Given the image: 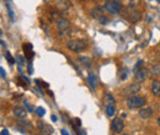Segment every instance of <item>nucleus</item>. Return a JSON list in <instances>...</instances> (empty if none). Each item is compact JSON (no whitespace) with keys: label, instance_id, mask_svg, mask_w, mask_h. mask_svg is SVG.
<instances>
[{"label":"nucleus","instance_id":"1","mask_svg":"<svg viewBox=\"0 0 160 135\" xmlns=\"http://www.w3.org/2000/svg\"><path fill=\"white\" fill-rule=\"evenodd\" d=\"M145 103H147L145 98L142 96H137V95L128 96L126 99V104L128 109H140L142 107L145 106Z\"/></svg>","mask_w":160,"mask_h":135},{"label":"nucleus","instance_id":"2","mask_svg":"<svg viewBox=\"0 0 160 135\" xmlns=\"http://www.w3.org/2000/svg\"><path fill=\"white\" fill-rule=\"evenodd\" d=\"M123 16L129 22H138L142 19V12H140L139 7H133V6L128 5L127 7H124Z\"/></svg>","mask_w":160,"mask_h":135},{"label":"nucleus","instance_id":"3","mask_svg":"<svg viewBox=\"0 0 160 135\" xmlns=\"http://www.w3.org/2000/svg\"><path fill=\"white\" fill-rule=\"evenodd\" d=\"M67 48L72 52L79 53V52H82L88 48V43L84 39H70L67 44Z\"/></svg>","mask_w":160,"mask_h":135},{"label":"nucleus","instance_id":"4","mask_svg":"<svg viewBox=\"0 0 160 135\" xmlns=\"http://www.w3.org/2000/svg\"><path fill=\"white\" fill-rule=\"evenodd\" d=\"M111 15H117L120 14L121 10H122V4H121L118 0H111V1H107L105 4V7Z\"/></svg>","mask_w":160,"mask_h":135},{"label":"nucleus","instance_id":"5","mask_svg":"<svg viewBox=\"0 0 160 135\" xmlns=\"http://www.w3.org/2000/svg\"><path fill=\"white\" fill-rule=\"evenodd\" d=\"M140 90H142V86H140L139 82H133V84H131V85H128L127 87L123 89L122 95L126 97L133 96V95H138V92H139Z\"/></svg>","mask_w":160,"mask_h":135},{"label":"nucleus","instance_id":"6","mask_svg":"<svg viewBox=\"0 0 160 135\" xmlns=\"http://www.w3.org/2000/svg\"><path fill=\"white\" fill-rule=\"evenodd\" d=\"M124 129V123H123V119L120 117H115L112 119V123H111V130L112 133L115 134H121Z\"/></svg>","mask_w":160,"mask_h":135},{"label":"nucleus","instance_id":"7","mask_svg":"<svg viewBox=\"0 0 160 135\" xmlns=\"http://www.w3.org/2000/svg\"><path fill=\"white\" fill-rule=\"evenodd\" d=\"M56 26H57L58 31L60 32V35H63V33H65V31L69 30L70 21L68 19H65V17H58V19L56 20Z\"/></svg>","mask_w":160,"mask_h":135},{"label":"nucleus","instance_id":"8","mask_svg":"<svg viewBox=\"0 0 160 135\" xmlns=\"http://www.w3.org/2000/svg\"><path fill=\"white\" fill-rule=\"evenodd\" d=\"M147 77H148V71H147V69L140 68V69H137V70H136V73H134V81H136V82L142 84L143 81L147 80Z\"/></svg>","mask_w":160,"mask_h":135},{"label":"nucleus","instance_id":"9","mask_svg":"<svg viewBox=\"0 0 160 135\" xmlns=\"http://www.w3.org/2000/svg\"><path fill=\"white\" fill-rule=\"evenodd\" d=\"M54 6L56 9L60 11V12H64L67 10H69L70 7V1L69 0H54Z\"/></svg>","mask_w":160,"mask_h":135},{"label":"nucleus","instance_id":"10","mask_svg":"<svg viewBox=\"0 0 160 135\" xmlns=\"http://www.w3.org/2000/svg\"><path fill=\"white\" fill-rule=\"evenodd\" d=\"M22 49H23V54H25V58L27 59L28 61H31V60L33 59V55H35L32 44H30V43H23V46H22Z\"/></svg>","mask_w":160,"mask_h":135},{"label":"nucleus","instance_id":"11","mask_svg":"<svg viewBox=\"0 0 160 135\" xmlns=\"http://www.w3.org/2000/svg\"><path fill=\"white\" fill-rule=\"evenodd\" d=\"M37 127H38V129H40V132L42 134L44 135H49V134H53L54 133V129L51 127V125H48L47 123H44V122H38L37 123Z\"/></svg>","mask_w":160,"mask_h":135},{"label":"nucleus","instance_id":"12","mask_svg":"<svg viewBox=\"0 0 160 135\" xmlns=\"http://www.w3.org/2000/svg\"><path fill=\"white\" fill-rule=\"evenodd\" d=\"M103 14H105V12H103V7H101V6H95V7L91 9V11H90V16L95 20L100 19Z\"/></svg>","mask_w":160,"mask_h":135},{"label":"nucleus","instance_id":"13","mask_svg":"<svg viewBox=\"0 0 160 135\" xmlns=\"http://www.w3.org/2000/svg\"><path fill=\"white\" fill-rule=\"evenodd\" d=\"M139 116L143 119H149L154 116V111H153V108H143L142 107L139 111Z\"/></svg>","mask_w":160,"mask_h":135},{"label":"nucleus","instance_id":"14","mask_svg":"<svg viewBox=\"0 0 160 135\" xmlns=\"http://www.w3.org/2000/svg\"><path fill=\"white\" fill-rule=\"evenodd\" d=\"M150 90H152V94H153L154 96H157V97L160 96V81L159 80H154V81L152 82Z\"/></svg>","mask_w":160,"mask_h":135},{"label":"nucleus","instance_id":"15","mask_svg":"<svg viewBox=\"0 0 160 135\" xmlns=\"http://www.w3.org/2000/svg\"><path fill=\"white\" fill-rule=\"evenodd\" d=\"M12 113H14V116L16 117L18 119H22V118L26 117V109L23 107H15Z\"/></svg>","mask_w":160,"mask_h":135},{"label":"nucleus","instance_id":"16","mask_svg":"<svg viewBox=\"0 0 160 135\" xmlns=\"http://www.w3.org/2000/svg\"><path fill=\"white\" fill-rule=\"evenodd\" d=\"M80 64H82L85 68H91L92 66V60L89 58V57H84V55H81L78 58Z\"/></svg>","mask_w":160,"mask_h":135},{"label":"nucleus","instance_id":"17","mask_svg":"<svg viewBox=\"0 0 160 135\" xmlns=\"http://www.w3.org/2000/svg\"><path fill=\"white\" fill-rule=\"evenodd\" d=\"M88 81H89V85L91 86V89L95 90V89L98 87V84H99V82H98V77L95 76L92 73H90V74L88 75Z\"/></svg>","mask_w":160,"mask_h":135},{"label":"nucleus","instance_id":"18","mask_svg":"<svg viewBox=\"0 0 160 135\" xmlns=\"http://www.w3.org/2000/svg\"><path fill=\"white\" fill-rule=\"evenodd\" d=\"M150 76L152 77H160V64H157L150 68Z\"/></svg>","mask_w":160,"mask_h":135},{"label":"nucleus","instance_id":"19","mask_svg":"<svg viewBox=\"0 0 160 135\" xmlns=\"http://www.w3.org/2000/svg\"><path fill=\"white\" fill-rule=\"evenodd\" d=\"M116 113V108H115V104H106V116L107 117H113Z\"/></svg>","mask_w":160,"mask_h":135},{"label":"nucleus","instance_id":"20","mask_svg":"<svg viewBox=\"0 0 160 135\" xmlns=\"http://www.w3.org/2000/svg\"><path fill=\"white\" fill-rule=\"evenodd\" d=\"M103 103H105V106L106 104H115V98L112 95H110V94H106L105 97H103Z\"/></svg>","mask_w":160,"mask_h":135},{"label":"nucleus","instance_id":"21","mask_svg":"<svg viewBox=\"0 0 160 135\" xmlns=\"http://www.w3.org/2000/svg\"><path fill=\"white\" fill-rule=\"evenodd\" d=\"M142 2H143V0H129V4L128 5H131L133 7H140Z\"/></svg>","mask_w":160,"mask_h":135},{"label":"nucleus","instance_id":"22","mask_svg":"<svg viewBox=\"0 0 160 135\" xmlns=\"http://www.w3.org/2000/svg\"><path fill=\"white\" fill-rule=\"evenodd\" d=\"M5 57H6V59H8V61H9V64H10V65L15 64V59L10 55V53H6V54H5Z\"/></svg>","mask_w":160,"mask_h":135},{"label":"nucleus","instance_id":"23","mask_svg":"<svg viewBox=\"0 0 160 135\" xmlns=\"http://www.w3.org/2000/svg\"><path fill=\"white\" fill-rule=\"evenodd\" d=\"M19 124L22 125V127H28V128H31L32 125L28 123V122H26V120H19Z\"/></svg>","mask_w":160,"mask_h":135},{"label":"nucleus","instance_id":"24","mask_svg":"<svg viewBox=\"0 0 160 135\" xmlns=\"http://www.w3.org/2000/svg\"><path fill=\"white\" fill-rule=\"evenodd\" d=\"M44 113H46L44 108H42V107H40V108H37V114H38L40 117H43V116H44Z\"/></svg>","mask_w":160,"mask_h":135},{"label":"nucleus","instance_id":"25","mask_svg":"<svg viewBox=\"0 0 160 135\" xmlns=\"http://www.w3.org/2000/svg\"><path fill=\"white\" fill-rule=\"evenodd\" d=\"M36 82L40 85L41 87L43 86V87H48V84H46V82H43V81H41V80H36Z\"/></svg>","mask_w":160,"mask_h":135},{"label":"nucleus","instance_id":"26","mask_svg":"<svg viewBox=\"0 0 160 135\" xmlns=\"http://www.w3.org/2000/svg\"><path fill=\"white\" fill-rule=\"evenodd\" d=\"M19 80L21 81V77H19ZM19 84H20L22 87H26V86H27V82H26V84H25V82H19Z\"/></svg>","mask_w":160,"mask_h":135},{"label":"nucleus","instance_id":"27","mask_svg":"<svg viewBox=\"0 0 160 135\" xmlns=\"http://www.w3.org/2000/svg\"><path fill=\"white\" fill-rule=\"evenodd\" d=\"M0 76L5 77V73H4V69H1V68H0Z\"/></svg>","mask_w":160,"mask_h":135},{"label":"nucleus","instance_id":"28","mask_svg":"<svg viewBox=\"0 0 160 135\" xmlns=\"http://www.w3.org/2000/svg\"><path fill=\"white\" fill-rule=\"evenodd\" d=\"M1 134H4V135H8V134H9V132H8V130H6V129H4V130H2V132H1Z\"/></svg>","mask_w":160,"mask_h":135},{"label":"nucleus","instance_id":"29","mask_svg":"<svg viewBox=\"0 0 160 135\" xmlns=\"http://www.w3.org/2000/svg\"><path fill=\"white\" fill-rule=\"evenodd\" d=\"M52 119H53V122H57V117L56 116H52Z\"/></svg>","mask_w":160,"mask_h":135},{"label":"nucleus","instance_id":"30","mask_svg":"<svg viewBox=\"0 0 160 135\" xmlns=\"http://www.w3.org/2000/svg\"><path fill=\"white\" fill-rule=\"evenodd\" d=\"M158 125L160 127V118H158Z\"/></svg>","mask_w":160,"mask_h":135},{"label":"nucleus","instance_id":"31","mask_svg":"<svg viewBox=\"0 0 160 135\" xmlns=\"http://www.w3.org/2000/svg\"><path fill=\"white\" fill-rule=\"evenodd\" d=\"M1 33H2V32H1V30H0V36H1Z\"/></svg>","mask_w":160,"mask_h":135},{"label":"nucleus","instance_id":"32","mask_svg":"<svg viewBox=\"0 0 160 135\" xmlns=\"http://www.w3.org/2000/svg\"><path fill=\"white\" fill-rule=\"evenodd\" d=\"M91 1H99V0H91Z\"/></svg>","mask_w":160,"mask_h":135}]
</instances>
